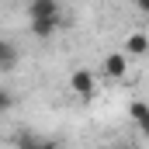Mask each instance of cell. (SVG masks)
<instances>
[{
	"label": "cell",
	"instance_id": "cell-1",
	"mask_svg": "<svg viewBox=\"0 0 149 149\" xmlns=\"http://www.w3.org/2000/svg\"><path fill=\"white\" fill-rule=\"evenodd\" d=\"M70 90H73L76 97L90 101V97L97 94V73H94V70H73V73H70Z\"/></svg>",
	"mask_w": 149,
	"mask_h": 149
},
{
	"label": "cell",
	"instance_id": "cell-2",
	"mask_svg": "<svg viewBox=\"0 0 149 149\" xmlns=\"http://www.w3.org/2000/svg\"><path fill=\"white\" fill-rule=\"evenodd\" d=\"M101 70H104L108 80H125L128 76V56L125 52H108L104 63H101Z\"/></svg>",
	"mask_w": 149,
	"mask_h": 149
},
{
	"label": "cell",
	"instance_id": "cell-3",
	"mask_svg": "<svg viewBox=\"0 0 149 149\" xmlns=\"http://www.w3.org/2000/svg\"><path fill=\"white\" fill-rule=\"evenodd\" d=\"M14 146L17 149H59V139L35 135V132H21V135H14Z\"/></svg>",
	"mask_w": 149,
	"mask_h": 149
},
{
	"label": "cell",
	"instance_id": "cell-4",
	"mask_svg": "<svg viewBox=\"0 0 149 149\" xmlns=\"http://www.w3.org/2000/svg\"><path fill=\"white\" fill-rule=\"evenodd\" d=\"M45 17H63L59 0H31L28 3V21H45Z\"/></svg>",
	"mask_w": 149,
	"mask_h": 149
},
{
	"label": "cell",
	"instance_id": "cell-5",
	"mask_svg": "<svg viewBox=\"0 0 149 149\" xmlns=\"http://www.w3.org/2000/svg\"><path fill=\"white\" fill-rule=\"evenodd\" d=\"M121 52H125V56H149V35L146 31H128Z\"/></svg>",
	"mask_w": 149,
	"mask_h": 149
},
{
	"label": "cell",
	"instance_id": "cell-6",
	"mask_svg": "<svg viewBox=\"0 0 149 149\" xmlns=\"http://www.w3.org/2000/svg\"><path fill=\"white\" fill-rule=\"evenodd\" d=\"M63 28V17H45V21H28V31L38 38V42H45V38H52L56 31Z\"/></svg>",
	"mask_w": 149,
	"mask_h": 149
},
{
	"label": "cell",
	"instance_id": "cell-7",
	"mask_svg": "<svg viewBox=\"0 0 149 149\" xmlns=\"http://www.w3.org/2000/svg\"><path fill=\"white\" fill-rule=\"evenodd\" d=\"M128 118L135 121L139 135L149 139V104H146V101H132V104H128Z\"/></svg>",
	"mask_w": 149,
	"mask_h": 149
},
{
	"label": "cell",
	"instance_id": "cell-8",
	"mask_svg": "<svg viewBox=\"0 0 149 149\" xmlns=\"http://www.w3.org/2000/svg\"><path fill=\"white\" fill-rule=\"evenodd\" d=\"M17 59H21L17 45H14L10 38H0V70H10V66H17Z\"/></svg>",
	"mask_w": 149,
	"mask_h": 149
},
{
	"label": "cell",
	"instance_id": "cell-9",
	"mask_svg": "<svg viewBox=\"0 0 149 149\" xmlns=\"http://www.w3.org/2000/svg\"><path fill=\"white\" fill-rule=\"evenodd\" d=\"M10 108H14V94H10L7 87H0V114L10 111Z\"/></svg>",
	"mask_w": 149,
	"mask_h": 149
},
{
	"label": "cell",
	"instance_id": "cell-10",
	"mask_svg": "<svg viewBox=\"0 0 149 149\" xmlns=\"http://www.w3.org/2000/svg\"><path fill=\"white\" fill-rule=\"evenodd\" d=\"M139 10H142V14L149 17V0H139Z\"/></svg>",
	"mask_w": 149,
	"mask_h": 149
},
{
	"label": "cell",
	"instance_id": "cell-11",
	"mask_svg": "<svg viewBox=\"0 0 149 149\" xmlns=\"http://www.w3.org/2000/svg\"><path fill=\"white\" fill-rule=\"evenodd\" d=\"M111 149H132V146H111Z\"/></svg>",
	"mask_w": 149,
	"mask_h": 149
}]
</instances>
